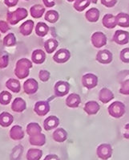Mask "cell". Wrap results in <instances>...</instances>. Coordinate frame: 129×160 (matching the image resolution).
Wrapping results in <instances>:
<instances>
[{
    "label": "cell",
    "instance_id": "cell-19",
    "mask_svg": "<svg viewBox=\"0 0 129 160\" xmlns=\"http://www.w3.org/2000/svg\"><path fill=\"white\" fill-rule=\"evenodd\" d=\"M114 99L113 92L108 88H103L99 92V100L102 103L107 104Z\"/></svg>",
    "mask_w": 129,
    "mask_h": 160
},
{
    "label": "cell",
    "instance_id": "cell-2",
    "mask_svg": "<svg viewBox=\"0 0 129 160\" xmlns=\"http://www.w3.org/2000/svg\"><path fill=\"white\" fill-rule=\"evenodd\" d=\"M28 16L26 9L23 8H17L14 12H9L7 13V20L11 25H16L22 19H26Z\"/></svg>",
    "mask_w": 129,
    "mask_h": 160
},
{
    "label": "cell",
    "instance_id": "cell-32",
    "mask_svg": "<svg viewBox=\"0 0 129 160\" xmlns=\"http://www.w3.org/2000/svg\"><path fill=\"white\" fill-rule=\"evenodd\" d=\"M59 42L55 39H49L46 40L44 43V48L46 50V52L48 54H51L55 51V49L58 48Z\"/></svg>",
    "mask_w": 129,
    "mask_h": 160
},
{
    "label": "cell",
    "instance_id": "cell-29",
    "mask_svg": "<svg viewBox=\"0 0 129 160\" xmlns=\"http://www.w3.org/2000/svg\"><path fill=\"white\" fill-rule=\"evenodd\" d=\"M35 32H36V34L39 37H44L45 36H47L49 32L48 25L43 22H39L36 24Z\"/></svg>",
    "mask_w": 129,
    "mask_h": 160
},
{
    "label": "cell",
    "instance_id": "cell-5",
    "mask_svg": "<svg viewBox=\"0 0 129 160\" xmlns=\"http://www.w3.org/2000/svg\"><path fill=\"white\" fill-rule=\"evenodd\" d=\"M82 85L88 89H92L97 86L99 80L94 73H86L82 77Z\"/></svg>",
    "mask_w": 129,
    "mask_h": 160
},
{
    "label": "cell",
    "instance_id": "cell-35",
    "mask_svg": "<svg viewBox=\"0 0 129 160\" xmlns=\"http://www.w3.org/2000/svg\"><path fill=\"white\" fill-rule=\"evenodd\" d=\"M2 43L5 47H13L16 44V37L14 33H8L2 40Z\"/></svg>",
    "mask_w": 129,
    "mask_h": 160
},
{
    "label": "cell",
    "instance_id": "cell-1",
    "mask_svg": "<svg viewBox=\"0 0 129 160\" xmlns=\"http://www.w3.org/2000/svg\"><path fill=\"white\" fill-rule=\"evenodd\" d=\"M32 68L31 60L26 58H21L16 62L15 68V75L17 78L25 79L30 74V69Z\"/></svg>",
    "mask_w": 129,
    "mask_h": 160
},
{
    "label": "cell",
    "instance_id": "cell-38",
    "mask_svg": "<svg viewBox=\"0 0 129 160\" xmlns=\"http://www.w3.org/2000/svg\"><path fill=\"white\" fill-rule=\"evenodd\" d=\"M120 92L123 95H129V79L124 80L120 85Z\"/></svg>",
    "mask_w": 129,
    "mask_h": 160
},
{
    "label": "cell",
    "instance_id": "cell-3",
    "mask_svg": "<svg viewBox=\"0 0 129 160\" xmlns=\"http://www.w3.org/2000/svg\"><path fill=\"white\" fill-rule=\"evenodd\" d=\"M108 112L111 117L114 118H120L126 112L125 105L119 101L112 102L108 108Z\"/></svg>",
    "mask_w": 129,
    "mask_h": 160
},
{
    "label": "cell",
    "instance_id": "cell-43",
    "mask_svg": "<svg viewBox=\"0 0 129 160\" xmlns=\"http://www.w3.org/2000/svg\"><path fill=\"white\" fill-rule=\"evenodd\" d=\"M101 4L105 6L106 8H113L114 6H116V4L117 3V1L116 0H101Z\"/></svg>",
    "mask_w": 129,
    "mask_h": 160
},
{
    "label": "cell",
    "instance_id": "cell-28",
    "mask_svg": "<svg viewBox=\"0 0 129 160\" xmlns=\"http://www.w3.org/2000/svg\"><path fill=\"white\" fill-rule=\"evenodd\" d=\"M30 13L32 17L35 19H39L41 18L45 13V8L41 4H36L31 8Z\"/></svg>",
    "mask_w": 129,
    "mask_h": 160
},
{
    "label": "cell",
    "instance_id": "cell-7",
    "mask_svg": "<svg viewBox=\"0 0 129 160\" xmlns=\"http://www.w3.org/2000/svg\"><path fill=\"white\" fill-rule=\"evenodd\" d=\"M70 91V85L68 82L64 81H59L54 86V92L56 97L63 98L67 95Z\"/></svg>",
    "mask_w": 129,
    "mask_h": 160
},
{
    "label": "cell",
    "instance_id": "cell-15",
    "mask_svg": "<svg viewBox=\"0 0 129 160\" xmlns=\"http://www.w3.org/2000/svg\"><path fill=\"white\" fill-rule=\"evenodd\" d=\"M99 109H100V106L95 101H89L86 102L84 106V112H86L87 114L88 115L96 114L99 111Z\"/></svg>",
    "mask_w": 129,
    "mask_h": 160
},
{
    "label": "cell",
    "instance_id": "cell-26",
    "mask_svg": "<svg viewBox=\"0 0 129 160\" xmlns=\"http://www.w3.org/2000/svg\"><path fill=\"white\" fill-rule=\"evenodd\" d=\"M85 18L90 23H95L99 19V11L95 8H91L85 13Z\"/></svg>",
    "mask_w": 129,
    "mask_h": 160
},
{
    "label": "cell",
    "instance_id": "cell-39",
    "mask_svg": "<svg viewBox=\"0 0 129 160\" xmlns=\"http://www.w3.org/2000/svg\"><path fill=\"white\" fill-rule=\"evenodd\" d=\"M120 58L122 62L129 64V48H125L121 50L120 53Z\"/></svg>",
    "mask_w": 129,
    "mask_h": 160
},
{
    "label": "cell",
    "instance_id": "cell-30",
    "mask_svg": "<svg viewBox=\"0 0 129 160\" xmlns=\"http://www.w3.org/2000/svg\"><path fill=\"white\" fill-rule=\"evenodd\" d=\"M42 133V127L37 122H31L26 126V134L31 136L36 135Z\"/></svg>",
    "mask_w": 129,
    "mask_h": 160
},
{
    "label": "cell",
    "instance_id": "cell-23",
    "mask_svg": "<svg viewBox=\"0 0 129 160\" xmlns=\"http://www.w3.org/2000/svg\"><path fill=\"white\" fill-rule=\"evenodd\" d=\"M6 87L11 92L19 93L21 90V84L19 80L11 78L6 81Z\"/></svg>",
    "mask_w": 129,
    "mask_h": 160
},
{
    "label": "cell",
    "instance_id": "cell-41",
    "mask_svg": "<svg viewBox=\"0 0 129 160\" xmlns=\"http://www.w3.org/2000/svg\"><path fill=\"white\" fill-rule=\"evenodd\" d=\"M9 64V56L7 54H0V68H7Z\"/></svg>",
    "mask_w": 129,
    "mask_h": 160
},
{
    "label": "cell",
    "instance_id": "cell-40",
    "mask_svg": "<svg viewBox=\"0 0 129 160\" xmlns=\"http://www.w3.org/2000/svg\"><path fill=\"white\" fill-rule=\"evenodd\" d=\"M50 77V73L48 71L44 69H42L39 72V80L43 82H47L49 81Z\"/></svg>",
    "mask_w": 129,
    "mask_h": 160
},
{
    "label": "cell",
    "instance_id": "cell-18",
    "mask_svg": "<svg viewBox=\"0 0 129 160\" xmlns=\"http://www.w3.org/2000/svg\"><path fill=\"white\" fill-rule=\"evenodd\" d=\"M26 109V103L22 98H16L11 104V109L16 113H22Z\"/></svg>",
    "mask_w": 129,
    "mask_h": 160
},
{
    "label": "cell",
    "instance_id": "cell-36",
    "mask_svg": "<svg viewBox=\"0 0 129 160\" xmlns=\"http://www.w3.org/2000/svg\"><path fill=\"white\" fill-rule=\"evenodd\" d=\"M11 99H12V95L8 91L4 90L0 92V104L2 106H7L11 102Z\"/></svg>",
    "mask_w": 129,
    "mask_h": 160
},
{
    "label": "cell",
    "instance_id": "cell-12",
    "mask_svg": "<svg viewBox=\"0 0 129 160\" xmlns=\"http://www.w3.org/2000/svg\"><path fill=\"white\" fill-rule=\"evenodd\" d=\"M39 89V83L36 79L30 78L23 83V90L28 95L35 94Z\"/></svg>",
    "mask_w": 129,
    "mask_h": 160
},
{
    "label": "cell",
    "instance_id": "cell-25",
    "mask_svg": "<svg viewBox=\"0 0 129 160\" xmlns=\"http://www.w3.org/2000/svg\"><path fill=\"white\" fill-rule=\"evenodd\" d=\"M52 138L57 142H64L67 139V132L64 128H57L53 132Z\"/></svg>",
    "mask_w": 129,
    "mask_h": 160
},
{
    "label": "cell",
    "instance_id": "cell-31",
    "mask_svg": "<svg viewBox=\"0 0 129 160\" xmlns=\"http://www.w3.org/2000/svg\"><path fill=\"white\" fill-rule=\"evenodd\" d=\"M43 156V151L39 149L30 148L26 152V160H39Z\"/></svg>",
    "mask_w": 129,
    "mask_h": 160
},
{
    "label": "cell",
    "instance_id": "cell-13",
    "mask_svg": "<svg viewBox=\"0 0 129 160\" xmlns=\"http://www.w3.org/2000/svg\"><path fill=\"white\" fill-rule=\"evenodd\" d=\"M59 125H60V119L54 115L49 116L43 121V128L46 131L57 128Z\"/></svg>",
    "mask_w": 129,
    "mask_h": 160
},
{
    "label": "cell",
    "instance_id": "cell-14",
    "mask_svg": "<svg viewBox=\"0 0 129 160\" xmlns=\"http://www.w3.org/2000/svg\"><path fill=\"white\" fill-rule=\"evenodd\" d=\"M9 135L12 140L19 141V140L22 139L24 138L25 133L22 130V126H19V125H15V126H12L10 130Z\"/></svg>",
    "mask_w": 129,
    "mask_h": 160
},
{
    "label": "cell",
    "instance_id": "cell-24",
    "mask_svg": "<svg viewBox=\"0 0 129 160\" xmlns=\"http://www.w3.org/2000/svg\"><path fill=\"white\" fill-rule=\"evenodd\" d=\"M116 24L121 28H129V15L124 12H120L116 16Z\"/></svg>",
    "mask_w": 129,
    "mask_h": 160
},
{
    "label": "cell",
    "instance_id": "cell-42",
    "mask_svg": "<svg viewBox=\"0 0 129 160\" xmlns=\"http://www.w3.org/2000/svg\"><path fill=\"white\" fill-rule=\"evenodd\" d=\"M11 29L7 22L4 20H0V32L1 33H7Z\"/></svg>",
    "mask_w": 129,
    "mask_h": 160
},
{
    "label": "cell",
    "instance_id": "cell-46",
    "mask_svg": "<svg viewBox=\"0 0 129 160\" xmlns=\"http://www.w3.org/2000/svg\"><path fill=\"white\" fill-rule=\"evenodd\" d=\"M123 137L126 139H129V123L126 124L123 127Z\"/></svg>",
    "mask_w": 129,
    "mask_h": 160
},
{
    "label": "cell",
    "instance_id": "cell-20",
    "mask_svg": "<svg viewBox=\"0 0 129 160\" xmlns=\"http://www.w3.org/2000/svg\"><path fill=\"white\" fill-rule=\"evenodd\" d=\"M46 60V53L42 49H36L31 54V62L41 64Z\"/></svg>",
    "mask_w": 129,
    "mask_h": 160
},
{
    "label": "cell",
    "instance_id": "cell-45",
    "mask_svg": "<svg viewBox=\"0 0 129 160\" xmlns=\"http://www.w3.org/2000/svg\"><path fill=\"white\" fill-rule=\"evenodd\" d=\"M43 2L45 5V7L48 8H53L55 5V2L54 1H50V0H43Z\"/></svg>",
    "mask_w": 129,
    "mask_h": 160
},
{
    "label": "cell",
    "instance_id": "cell-37",
    "mask_svg": "<svg viewBox=\"0 0 129 160\" xmlns=\"http://www.w3.org/2000/svg\"><path fill=\"white\" fill-rule=\"evenodd\" d=\"M22 151H23V148L22 146H18L15 149H13V152L11 155V160H18L19 158H21L20 156L22 155Z\"/></svg>",
    "mask_w": 129,
    "mask_h": 160
},
{
    "label": "cell",
    "instance_id": "cell-34",
    "mask_svg": "<svg viewBox=\"0 0 129 160\" xmlns=\"http://www.w3.org/2000/svg\"><path fill=\"white\" fill-rule=\"evenodd\" d=\"M91 2H92L90 0H76L73 4V8L79 12H84V10L90 6Z\"/></svg>",
    "mask_w": 129,
    "mask_h": 160
},
{
    "label": "cell",
    "instance_id": "cell-9",
    "mask_svg": "<svg viewBox=\"0 0 129 160\" xmlns=\"http://www.w3.org/2000/svg\"><path fill=\"white\" fill-rule=\"evenodd\" d=\"M113 41L119 45H124L129 42V32L127 31L117 30L112 38Z\"/></svg>",
    "mask_w": 129,
    "mask_h": 160
},
{
    "label": "cell",
    "instance_id": "cell-8",
    "mask_svg": "<svg viewBox=\"0 0 129 160\" xmlns=\"http://www.w3.org/2000/svg\"><path fill=\"white\" fill-rule=\"evenodd\" d=\"M71 58V52L66 48H61L56 52L53 56V60L58 64H64Z\"/></svg>",
    "mask_w": 129,
    "mask_h": 160
},
{
    "label": "cell",
    "instance_id": "cell-44",
    "mask_svg": "<svg viewBox=\"0 0 129 160\" xmlns=\"http://www.w3.org/2000/svg\"><path fill=\"white\" fill-rule=\"evenodd\" d=\"M19 2V0H4V4L8 8L16 6Z\"/></svg>",
    "mask_w": 129,
    "mask_h": 160
},
{
    "label": "cell",
    "instance_id": "cell-48",
    "mask_svg": "<svg viewBox=\"0 0 129 160\" xmlns=\"http://www.w3.org/2000/svg\"><path fill=\"white\" fill-rule=\"evenodd\" d=\"M0 37H1V35H0Z\"/></svg>",
    "mask_w": 129,
    "mask_h": 160
},
{
    "label": "cell",
    "instance_id": "cell-16",
    "mask_svg": "<svg viewBox=\"0 0 129 160\" xmlns=\"http://www.w3.org/2000/svg\"><path fill=\"white\" fill-rule=\"evenodd\" d=\"M66 106L69 108H77L81 103L80 96L77 93H71L69 96L66 98Z\"/></svg>",
    "mask_w": 129,
    "mask_h": 160
},
{
    "label": "cell",
    "instance_id": "cell-4",
    "mask_svg": "<svg viewBox=\"0 0 129 160\" xmlns=\"http://www.w3.org/2000/svg\"><path fill=\"white\" fill-rule=\"evenodd\" d=\"M112 147L108 143L100 144L96 149V154L100 159L108 160L112 155Z\"/></svg>",
    "mask_w": 129,
    "mask_h": 160
},
{
    "label": "cell",
    "instance_id": "cell-27",
    "mask_svg": "<svg viewBox=\"0 0 129 160\" xmlns=\"http://www.w3.org/2000/svg\"><path fill=\"white\" fill-rule=\"evenodd\" d=\"M14 122L13 116L8 112H2L0 113V126L2 127H8Z\"/></svg>",
    "mask_w": 129,
    "mask_h": 160
},
{
    "label": "cell",
    "instance_id": "cell-17",
    "mask_svg": "<svg viewBox=\"0 0 129 160\" xmlns=\"http://www.w3.org/2000/svg\"><path fill=\"white\" fill-rule=\"evenodd\" d=\"M34 26H35V23H34V21L31 20V19H28L26 22H23L19 27L20 34L24 36H30L33 32Z\"/></svg>",
    "mask_w": 129,
    "mask_h": 160
},
{
    "label": "cell",
    "instance_id": "cell-10",
    "mask_svg": "<svg viewBox=\"0 0 129 160\" xmlns=\"http://www.w3.org/2000/svg\"><path fill=\"white\" fill-rule=\"evenodd\" d=\"M50 111V105L46 101H39L35 104L34 112L40 117H43Z\"/></svg>",
    "mask_w": 129,
    "mask_h": 160
},
{
    "label": "cell",
    "instance_id": "cell-6",
    "mask_svg": "<svg viewBox=\"0 0 129 160\" xmlns=\"http://www.w3.org/2000/svg\"><path fill=\"white\" fill-rule=\"evenodd\" d=\"M92 45L96 48H100L107 44V36L102 32H95L92 35L91 37Z\"/></svg>",
    "mask_w": 129,
    "mask_h": 160
},
{
    "label": "cell",
    "instance_id": "cell-33",
    "mask_svg": "<svg viewBox=\"0 0 129 160\" xmlns=\"http://www.w3.org/2000/svg\"><path fill=\"white\" fill-rule=\"evenodd\" d=\"M60 19V15L57 11L55 10H49L46 12L44 15V19L47 22H49L50 23H55Z\"/></svg>",
    "mask_w": 129,
    "mask_h": 160
},
{
    "label": "cell",
    "instance_id": "cell-11",
    "mask_svg": "<svg viewBox=\"0 0 129 160\" xmlns=\"http://www.w3.org/2000/svg\"><path fill=\"white\" fill-rule=\"evenodd\" d=\"M95 60L100 64H108L112 63V60H113V56L109 50L103 49V50H100L98 52L96 57H95Z\"/></svg>",
    "mask_w": 129,
    "mask_h": 160
},
{
    "label": "cell",
    "instance_id": "cell-22",
    "mask_svg": "<svg viewBox=\"0 0 129 160\" xmlns=\"http://www.w3.org/2000/svg\"><path fill=\"white\" fill-rule=\"evenodd\" d=\"M46 136L43 133L38 134L36 135L31 136L29 138V142L31 145L36 146V147H43L46 143Z\"/></svg>",
    "mask_w": 129,
    "mask_h": 160
},
{
    "label": "cell",
    "instance_id": "cell-47",
    "mask_svg": "<svg viewBox=\"0 0 129 160\" xmlns=\"http://www.w3.org/2000/svg\"><path fill=\"white\" fill-rule=\"evenodd\" d=\"M43 160H60V158H59L58 155L53 154H47V156L45 157Z\"/></svg>",
    "mask_w": 129,
    "mask_h": 160
},
{
    "label": "cell",
    "instance_id": "cell-21",
    "mask_svg": "<svg viewBox=\"0 0 129 160\" xmlns=\"http://www.w3.org/2000/svg\"><path fill=\"white\" fill-rule=\"evenodd\" d=\"M102 24L104 28L108 29H113L116 27V16L112 14H106L103 15L102 19Z\"/></svg>",
    "mask_w": 129,
    "mask_h": 160
}]
</instances>
